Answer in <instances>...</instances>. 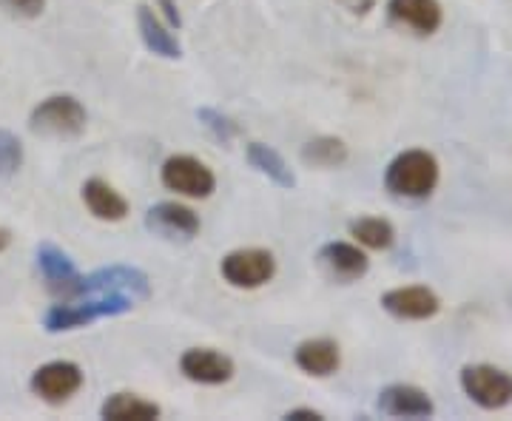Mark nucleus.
<instances>
[{
    "instance_id": "7",
    "label": "nucleus",
    "mask_w": 512,
    "mask_h": 421,
    "mask_svg": "<svg viewBox=\"0 0 512 421\" xmlns=\"http://www.w3.org/2000/svg\"><path fill=\"white\" fill-rule=\"evenodd\" d=\"M83 293H126L134 302H146L151 296V285L148 276L140 268H128V265H111V268H100L92 276H83Z\"/></svg>"
},
{
    "instance_id": "21",
    "label": "nucleus",
    "mask_w": 512,
    "mask_h": 421,
    "mask_svg": "<svg viewBox=\"0 0 512 421\" xmlns=\"http://www.w3.org/2000/svg\"><path fill=\"white\" fill-rule=\"evenodd\" d=\"M350 237L356 239L359 245H365L370 251H387L396 239V231L387 220L379 217H365V220L350 222Z\"/></svg>"
},
{
    "instance_id": "27",
    "label": "nucleus",
    "mask_w": 512,
    "mask_h": 421,
    "mask_svg": "<svg viewBox=\"0 0 512 421\" xmlns=\"http://www.w3.org/2000/svg\"><path fill=\"white\" fill-rule=\"evenodd\" d=\"M9 245H12V234H9L6 228H0V254H3V251H6Z\"/></svg>"
},
{
    "instance_id": "24",
    "label": "nucleus",
    "mask_w": 512,
    "mask_h": 421,
    "mask_svg": "<svg viewBox=\"0 0 512 421\" xmlns=\"http://www.w3.org/2000/svg\"><path fill=\"white\" fill-rule=\"evenodd\" d=\"M0 6L15 18H37L46 9V0H0Z\"/></svg>"
},
{
    "instance_id": "19",
    "label": "nucleus",
    "mask_w": 512,
    "mask_h": 421,
    "mask_svg": "<svg viewBox=\"0 0 512 421\" xmlns=\"http://www.w3.org/2000/svg\"><path fill=\"white\" fill-rule=\"evenodd\" d=\"M245 157H248V163L254 165L259 174H265L271 183H276L279 188H293L296 185V174L291 171V165L282 160V154L274 151L271 146H265V143H251V146L245 148Z\"/></svg>"
},
{
    "instance_id": "8",
    "label": "nucleus",
    "mask_w": 512,
    "mask_h": 421,
    "mask_svg": "<svg viewBox=\"0 0 512 421\" xmlns=\"http://www.w3.org/2000/svg\"><path fill=\"white\" fill-rule=\"evenodd\" d=\"M80 387H83V370L74 362H63V359L37 367L32 376V393L49 404L69 402Z\"/></svg>"
},
{
    "instance_id": "2",
    "label": "nucleus",
    "mask_w": 512,
    "mask_h": 421,
    "mask_svg": "<svg viewBox=\"0 0 512 421\" xmlns=\"http://www.w3.org/2000/svg\"><path fill=\"white\" fill-rule=\"evenodd\" d=\"M29 126L35 134L69 140V137L83 134V129H86V109L72 94H52L40 106H35L32 117H29Z\"/></svg>"
},
{
    "instance_id": "14",
    "label": "nucleus",
    "mask_w": 512,
    "mask_h": 421,
    "mask_svg": "<svg viewBox=\"0 0 512 421\" xmlns=\"http://www.w3.org/2000/svg\"><path fill=\"white\" fill-rule=\"evenodd\" d=\"M137 29H140V37H143V43L148 46V52L165 57V60H180L183 57V46L174 37L171 26L163 23L160 12L146 6V3L137 6Z\"/></svg>"
},
{
    "instance_id": "5",
    "label": "nucleus",
    "mask_w": 512,
    "mask_h": 421,
    "mask_svg": "<svg viewBox=\"0 0 512 421\" xmlns=\"http://www.w3.org/2000/svg\"><path fill=\"white\" fill-rule=\"evenodd\" d=\"M222 279L239 291H256L268 285L276 274V259L265 248H239L222 259Z\"/></svg>"
},
{
    "instance_id": "17",
    "label": "nucleus",
    "mask_w": 512,
    "mask_h": 421,
    "mask_svg": "<svg viewBox=\"0 0 512 421\" xmlns=\"http://www.w3.org/2000/svg\"><path fill=\"white\" fill-rule=\"evenodd\" d=\"M83 202L97 220L123 222L128 217V202L120 191H114L106 180L92 177L83 183Z\"/></svg>"
},
{
    "instance_id": "15",
    "label": "nucleus",
    "mask_w": 512,
    "mask_h": 421,
    "mask_svg": "<svg viewBox=\"0 0 512 421\" xmlns=\"http://www.w3.org/2000/svg\"><path fill=\"white\" fill-rule=\"evenodd\" d=\"M387 12L396 23L413 29L416 35L439 32L441 20H444L439 0H387Z\"/></svg>"
},
{
    "instance_id": "9",
    "label": "nucleus",
    "mask_w": 512,
    "mask_h": 421,
    "mask_svg": "<svg viewBox=\"0 0 512 421\" xmlns=\"http://www.w3.org/2000/svg\"><path fill=\"white\" fill-rule=\"evenodd\" d=\"M382 308L404 322H424L441 311V299L424 285H410V288H393L384 293Z\"/></svg>"
},
{
    "instance_id": "3",
    "label": "nucleus",
    "mask_w": 512,
    "mask_h": 421,
    "mask_svg": "<svg viewBox=\"0 0 512 421\" xmlns=\"http://www.w3.org/2000/svg\"><path fill=\"white\" fill-rule=\"evenodd\" d=\"M461 390L481 410H501L512 402V376L495 365H467L458 376Z\"/></svg>"
},
{
    "instance_id": "10",
    "label": "nucleus",
    "mask_w": 512,
    "mask_h": 421,
    "mask_svg": "<svg viewBox=\"0 0 512 421\" xmlns=\"http://www.w3.org/2000/svg\"><path fill=\"white\" fill-rule=\"evenodd\" d=\"M319 268L325 271L328 279L333 282H356L367 274L370 268V259L367 254L359 248V245H350V242H328L319 248Z\"/></svg>"
},
{
    "instance_id": "18",
    "label": "nucleus",
    "mask_w": 512,
    "mask_h": 421,
    "mask_svg": "<svg viewBox=\"0 0 512 421\" xmlns=\"http://www.w3.org/2000/svg\"><path fill=\"white\" fill-rule=\"evenodd\" d=\"M160 413V404L140 399L134 393H114L100 407V416L109 421H154L160 419Z\"/></svg>"
},
{
    "instance_id": "6",
    "label": "nucleus",
    "mask_w": 512,
    "mask_h": 421,
    "mask_svg": "<svg viewBox=\"0 0 512 421\" xmlns=\"http://www.w3.org/2000/svg\"><path fill=\"white\" fill-rule=\"evenodd\" d=\"M37 268L43 274V282L57 299H74L83 288V274L77 271L66 251H60L52 242H43L37 248Z\"/></svg>"
},
{
    "instance_id": "13",
    "label": "nucleus",
    "mask_w": 512,
    "mask_h": 421,
    "mask_svg": "<svg viewBox=\"0 0 512 421\" xmlns=\"http://www.w3.org/2000/svg\"><path fill=\"white\" fill-rule=\"evenodd\" d=\"M146 225L168 239H191L200 234V217L180 202H160L154 208H148Z\"/></svg>"
},
{
    "instance_id": "12",
    "label": "nucleus",
    "mask_w": 512,
    "mask_h": 421,
    "mask_svg": "<svg viewBox=\"0 0 512 421\" xmlns=\"http://www.w3.org/2000/svg\"><path fill=\"white\" fill-rule=\"evenodd\" d=\"M376 407L393 419H430L436 413L433 399L416 385H390L379 393Z\"/></svg>"
},
{
    "instance_id": "25",
    "label": "nucleus",
    "mask_w": 512,
    "mask_h": 421,
    "mask_svg": "<svg viewBox=\"0 0 512 421\" xmlns=\"http://www.w3.org/2000/svg\"><path fill=\"white\" fill-rule=\"evenodd\" d=\"M157 6H160V12H163L165 23L171 26V29H177L183 20H180V12H177V3L174 0H157Z\"/></svg>"
},
{
    "instance_id": "26",
    "label": "nucleus",
    "mask_w": 512,
    "mask_h": 421,
    "mask_svg": "<svg viewBox=\"0 0 512 421\" xmlns=\"http://www.w3.org/2000/svg\"><path fill=\"white\" fill-rule=\"evenodd\" d=\"M285 419L288 421H322L325 416H322V413H316V410H308V407H299V410H288V413H285Z\"/></svg>"
},
{
    "instance_id": "11",
    "label": "nucleus",
    "mask_w": 512,
    "mask_h": 421,
    "mask_svg": "<svg viewBox=\"0 0 512 421\" xmlns=\"http://www.w3.org/2000/svg\"><path fill=\"white\" fill-rule=\"evenodd\" d=\"M180 370L188 382H197V385H225L234 379V362L225 353L211 348L185 350Z\"/></svg>"
},
{
    "instance_id": "23",
    "label": "nucleus",
    "mask_w": 512,
    "mask_h": 421,
    "mask_svg": "<svg viewBox=\"0 0 512 421\" xmlns=\"http://www.w3.org/2000/svg\"><path fill=\"white\" fill-rule=\"evenodd\" d=\"M23 165V146L12 131L0 129V180L12 177Z\"/></svg>"
},
{
    "instance_id": "20",
    "label": "nucleus",
    "mask_w": 512,
    "mask_h": 421,
    "mask_svg": "<svg viewBox=\"0 0 512 421\" xmlns=\"http://www.w3.org/2000/svg\"><path fill=\"white\" fill-rule=\"evenodd\" d=\"M348 157V146L339 137H316L302 146V163L313 165V168H339L348 163Z\"/></svg>"
},
{
    "instance_id": "22",
    "label": "nucleus",
    "mask_w": 512,
    "mask_h": 421,
    "mask_svg": "<svg viewBox=\"0 0 512 421\" xmlns=\"http://www.w3.org/2000/svg\"><path fill=\"white\" fill-rule=\"evenodd\" d=\"M197 120H200L205 129L211 131L220 143H231L234 137L239 134V126L228 117V114H222V111L217 109H208V106H202V109H197Z\"/></svg>"
},
{
    "instance_id": "16",
    "label": "nucleus",
    "mask_w": 512,
    "mask_h": 421,
    "mask_svg": "<svg viewBox=\"0 0 512 421\" xmlns=\"http://www.w3.org/2000/svg\"><path fill=\"white\" fill-rule=\"evenodd\" d=\"M293 362H296V367L302 373L316 376V379H325V376H333L339 370L342 353H339V345L333 339H308V342H302L296 348Z\"/></svg>"
},
{
    "instance_id": "1",
    "label": "nucleus",
    "mask_w": 512,
    "mask_h": 421,
    "mask_svg": "<svg viewBox=\"0 0 512 421\" xmlns=\"http://www.w3.org/2000/svg\"><path fill=\"white\" fill-rule=\"evenodd\" d=\"M439 185V160L430 151L410 148L384 171V188L402 200H424Z\"/></svg>"
},
{
    "instance_id": "4",
    "label": "nucleus",
    "mask_w": 512,
    "mask_h": 421,
    "mask_svg": "<svg viewBox=\"0 0 512 421\" xmlns=\"http://www.w3.org/2000/svg\"><path fill=\"white\" fill-rule=\"evenodd\" d=\"M160 180L168 191H177L191 200H208L217 188V177L208 165L191 154H174L160 168Z\"/></svg>"
}]
</instances>
